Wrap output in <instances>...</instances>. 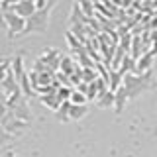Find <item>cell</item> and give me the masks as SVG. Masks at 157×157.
<instances>
[{"label":"cell","mask_w":157,"mask_h":157,"mask_svg":"<svg viewBox=\"0 0 157 157\" xmlns=\"http://www.w3.org/2000/svg\"><path fill=\"white\" fill-rule=\"evenodd\" d=\"M53 4H55V2H49L45 8L37 10V12L33 14L32 18L26 20V32H24V36H28V33H45V32H47V26H49V12H51Z\"/></svg>","instance_id":"6da1fadb"},{"label":"cell","mask_w":157,"mask_h":157,"mask_svg":"<svg viewBox=\"0 0 157 157\" xmlns=\"http://www.w3.org/2000/svg\"><path fill=\"white\" fill-rule=\"evenodd\" d=\"M2 22L8 26V36L10 37L24 36V32H26V18L18 16V14L12 12V10H6V12L2 14Z\"/></svg>","instance_id":"7a4b0ae2"},{"label":"cell","mask_w":157,"mask_h":157,"mask_svg":"<svg viewBox=\"0 0 157 157\" xmlns=\"http://www.w3.org/2000/svg\"><path fill=\"white\" fill-rule=\"evenodd\" d=\"M12 12H16L18 16H22V18H32L33 14L37 12V6H36V0H20L18 4H14L12 8Z\"/></svg>","instance_id":"3957f363"},{"label":"cell","mask_w":157,"mask_h":157,"mask_svg":"<svg viewBox=\"0 0 157 157\" xmlns=\"http://www.w3.org/2000/svg\"><path fill=\"white\" fill-rule=\"evenodd\" d=\"M151 65H153V53H145V55H141L140 59H136V69H137V73L149 71Z\"/></svg>","instance_id":"277c9868"},{"label":"cell","mask_w":157,"mask_h":157,"mask_svg":"<svg viewBox=\"0 0 157 157\" xmlns=\"http://www.w3.org/2000/svg\"><path fill=\"white\" fill-rule=\"evenodd\" d=\"M85 114H86V104H82V106L71 104V110H69V118H71V120H81Z\"/></svg>","instance_id":"5b68a950"},{"label":"cell","mask_w":157,"mask_h":157,"mask_svg":"<svg viewBox=\"0 0 157 157\" xmlns=\"http://www.w3.org/2000/svg\"><path fill=\"white\" fill-rule=\"evenodd\" d=\"M41 102H43L45 106L53 108V110H59V106L63 104V102L57 98V94H45V96H41Z\"/></svg>","instance_id":"8992f818"},{"label":"cell","mask_w":157,"mask_h":157,"mask_svg":"<svg viewBox=\"0 0 157 157\" xmlns=\"http://www.w3.org/2000/svg\"><path fill=\"white\" fill-rule=\"evenodd\" d=\"M88 102V96L85 94V92H81V90H73V94H71V104H78V106H82V104H86Z\"/></svg>","instance_id":"52a82bcc"},{"label":"cell","mask_w":157,"mask_h":157,"mask_svg":"<svg viewBox=\"0 0 157 157\" xmlns=\"http://www.w3.org/2000/svg\"><path fill=\"white\" fill-rule=\"evenodd\" d=\"M61 69H63L65 73H71V71H73V67H71V59H63V61H61Z\"/></svg>","instance_id":"ba28073f"},{"label":"cell","mask_w":157,"mask_h":157,"mask_svg":"<svg viewBox=\"0 0 157 157\" xmlns=\"http://www.w3.org/2000/svg\"><path fill=\"white\" fill-rule=\"evenodd\" d=\"M18 2H20V0H4L2 6H4V8H12L14 4H18Z\"/></svg>","instance_id":"9c48e42d"},{"label":"cell","mask_w":157,"mask_h":157,"mask_svg":"<svg viewBox=\"0 0 157 157\" xmlns=\"http://www.w3.org/2000/svg\"><path fill=\"white\" fill-rule=\"evenodd\" d=\"M6 67H8V63H0V81L4 78V73H6Z\"/></svg>","instance_id":"30bf717a"},{"label":"cell","mask_w":157,"mask_h":157,"mask_svg":"<svg viewBox=\"0 0 157 157\" xmlns=\"http://www.w3.org/2000/svg\"><path fill=\"white\" fill-rule=\"evenodd\" d=\"M82 10H85L86 14H92V10H90V6H88V2H82Z\"/></svg>","instance_id":"8fae6325"},{"label":"cell","mask_w":157,"mask_h":157,"mask_svg":"<svg viewBox=\"0 0 157 157\" xmlns=\"http://www.w3.org/2000/svg\"><path fill=\"white\" fill-rule=\"evenodd\" d=\"M49 2H55V0H49Z\"/></svg>","instance_id":"7c38bea8"},{"label":"cell","mask_w":157,"mask_h":157,"mask_svg":"<svg viewBox=\"0 0 157 157\" xmlns=\"http://www.w3.org/2000/svg\"><path fill=\"white\" fill-rule=\"evenodd\" d=\"M0 2H4V0H0Z\"/></svg>","instance_id":"4fadbf2b"}]
</instances>
